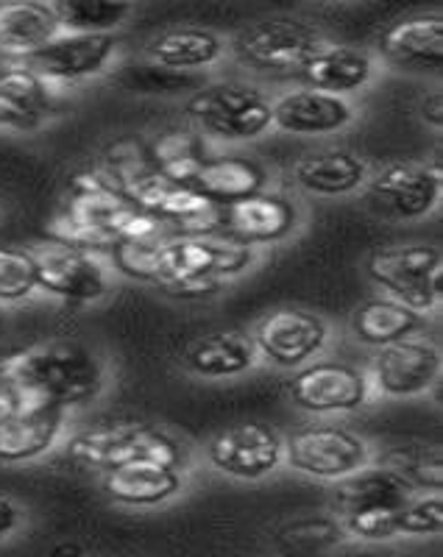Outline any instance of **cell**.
I'll return each instance as SVG.
<instances>
[{
	"label": "cell",
	"instance_id": "9a60e30c",
	"mask_svg": "<svg viewBox=\"0 0 443 557\" xmlns=\"http://www.w3.org/2000/svg\"><path fill=\"white\" fill-rule=\"evenodd\" d=\"M121 51L118 37H98V34H59L42 51L23 59L26 67L53 82L57 87L70 89L76 84L109 73Z\"/></svg>",
	"mask_w": 443,
	"mask_h": 557
},
{
	"label": "cell",
	"instance_id": "7c38bea8",
	"mask_svg": "<svg viewBox=\"0 0 443 557\" xmlns=\"http://www.w3.org/2000/svg\"><path fill=\"white\" fill-rule=\"evenodd\" d=\"M287 396L293 407L307 416H346L374 399L366 368L330 357H318L310 366L298 368L287 385Z\"/></svg>",
	"mask_w": 443,
	"mask_h": 557
},
{
	"label": "cell",
	"instance_id": "7402d4cb",
	"mask_svg": "<svg viewBox=\"0 0 443 557\" xmlns=\"http://www.w3.org/2000/svg\"><path fill=\"white\" fill-rule=\"evenodd\" d=\"M184 368L201 380H237L260 366V351L251 335L237 330L209 332L187 343L182 351Z\"/></svg>",
	"mask_w": 443,
	"mask_h": 557
},
{
	"label": "cell",
	"instance_id": "8d00e7d4",
	"mask_svg": "<svg viewBox=\"0 0 443 557\" xmlns=\"http://www.w3.org/2000/svg\"><path fill=\"white\" fill-rule=\"evenodd\" d=\"M0 128H9V132H34L37 123H32L23 112L12 107L7 98L0 96Z\"/></svg>",
	"mask_w": 443,
	"mask_h": 557
},
{
	"label": "cell",
	"instance_id": "cb8c5ba5",
	"mask_svg": "<svg viewBox=\"0 0 443 557\" xmlns=\"http://www.w3.org/2000/svg\"><path fill=\"white\" fill-rule=\"evenodd\" d=\"M193 190L207 196L218 207L243 201L268 187V171L251 157L209 153L190 182Z\"/></svg>",
	"mask_w": 443,
	"mask_h": 557
},
{
	"label": "cell",
	"instance_id": "f35d334b",
	"mask_svg": "<svg viewBox=\"0 0 443 557\" xmlns=\"http://www.w3.org/2000/svg\"><path fill=\"white\" fill-rule=\"evenodd\" d=\"M17 405H20V393L14 391V387L9 385L3 376H0V418L9 416V412H12Z\"/></svg>",
	"mask_w": 443,
	"mask_h": 557
},
{
	"label": "cell",
	"instance_id": "ab89813d",
	"mask_svg": "<svg viewBox=\"0 0 443 557\" xmlns=\"http://www.w3.org/2000/svg\"><path fill=\"white\" fill-rule=\"evenodd\" d=\"M17 62L20 59H14L7 48H0V76H3V73H9V70H12Z\"/></svg>",
	"mask_w": 443,
	"mask_h": 557
},
{
	"label": "cell",
	"instance_id": "277c9868",
	"mask_svg": "<svg viewBox=\"0 0 443 557\" xmlns=\"http://www.w3.org/2000/svg\"><path fill=\"white\" fill-rule=\"evenodd\" d=\"M184 114L207 143L243 146L273 128L271 96L248 82L204 84L184 101Z\"/></svg>",
	"mask_w": 443,
	"mask_h": 557
},
{
	"label": "cell",
	"instance_id": "ac0fdd59",
	"mask_svg": "<svg viewBox=\"0 0 443 557\" xmlns=\"http://www.w3.org/2000/svg\"><path fill=\"white\" fill-rule=\"evenodd\" d=\"M273 128L293 137H330L357 121V107L348 98L312 87H293L271 98Z\"/></svg>",
	"mask_w": 443,
	"mask_h": 557
},
{
	"label": "cell",
	"instance_id": "e0dca14e",
	"mask_svg": "<svg viewBox=\"0 0 443 557\" xmlns=\"http://www.w3.org/2000/svg\"><path fill=\"white\" fill-rule=\"evenodd\" d=\"M298 221H302V212L285 193L262 190L221 207V235L254 251L287 240L298 228Z\"/></svg>",
	"mask_w": 443,
	"mask_h": 557
},
{
	"label": "cell",
	"instance_id": "7a4b0ae2",
	"mask_svg": "<svg viewBox=\"0 0 443 557\" xmlns=\"http://www.w3.org/2000/svg\"><path fill=\"white\" fill-rule=\"evenodd\" d=\"M162 235L168 228L134 207L101 168L73 176L67 198L51 221V240L96 253Z\"/></svg>",
	"mask_w": 443,
	"mask_h": 557
},
{
	"label": "cell",
	"instance_id": "ffe728a7",
	"mask_svg": "<svg viewBox=\"0 0 443 557\" xmlns=\"http://www.w3.org/2000/svg\"><path fill=\"white\" fill-rule=\"evenodd\" d=\"M371 165L348 148H323L298 157L291 178L298 190L316 198H348L366 190Z\"/></svg>",
	"mask_w": 443,
	"mask_h": 557
},
{
	"label": "cell",
	"instance_id": "d6a6232c",
	"mask_svg": "<svg viewBox=\"0 0 443 557\" xmlns=\"http://www.w3.org/2000/svg\"><path fill=\"white\" fill-rule=\"evenodd\" d=\"M39 293V265L34 248L0 246V307L23 305Z\"/></svg>",
	"mask_w": 443,
	"mask_h": 557
},
{
	"label": "cell",
	"instance_id": "8fae6325",
	"mask_svg": "<svg viewBox=\"0 0 443 557\" xmlns=\"http://www.w3.org/2000/svg\"><path fill=\"white\" fill-rule=\"evenodd\" d=\"M39 293L67 305H98L114 290V268L103 253L48 240L34 248Z\"/></svg>",
	"mask_w": 443,
	"mask_h": 557
},
{
	"label": "cell",
	"instance_id": "d6986e66",
	"mask_svg": "<svg viewBox=\"0 0 443 557\" xmlns=\"http://www.w3.org/2000/svg\"><path fill=\"white\" fill-rule=\"evenodd\" d=\"M443 59V14L416 12L396 20L380 37V62L407 73H438Z\"/></svg>",
	"mask_w": 443,
	"mask_h": 557
},
{
	"label": "cell",
	"instance_id": "1f68e13d",
	"mask_svg": "<svg viewBox=\"0 0 443 557\" xmlns=\"http://www.w3.org/2000/svg\"><path fill=\"white\" fill-rule=\"evenodd\" d=\"M380 462L396 471L416 494H438L443 487V460L438 446H399Z\"/></svg>",
	"mask_w": 443,
	"mask_h": 557
},
{
	"label": "cell",
	"instance_id": "9c48e42d",
	"mask_svg": "<svg viewBox=\"0 0 443 557\" xmlns=\"http://www.w3.org/2000/svg\"><path fill=\"white\" fill-rule=\"evenodd\" d=\"M374 399L410 401L432 393L443 374L441 343L418 332L377 348L371 368H366Z\"/></svg>",
	"mask_w": 443,
	"mask_h": 557
},
{
	"label": "cell",
	"instance_id": "4fadbf2b",
	"mask_svg": "<svg viewBox=\"0 0 443 557\" xmlns=\"http://www.w3.org/2000/svg\"><path fill=\"white\" fill-rule=\"evenodd\" d=\"M366 193L377 209L393 221H421L430 218L443 198L441 168L430 162L399 159L371 171Z\"/></svg>",
	"mask_w": 443,
	"mask_h": 557
},
{
	"label": "cell",
	"instance_id": "4316f807",
	"mask_svg": "<svg viewBox=\"0 0 443 557\" xmlns=\"http://www.w3.org/2000/svg\"><path fill=\"white\" fill-rule=\"evenodd\" d=\"M410 496H416V491L380 460H374L357 474L346 476V480L335 482V491H332L337 516L366 510V507L405 505Z\"/></svg>",
	"mask_w": 443,
	"mask_h": 557
},
{
	"label": "cell",
	"instance_id": "44dd1931",
	"mask_svg": "<svg viewBox=\"0 0 443 557\" xmlns=\"http://www.w3.org/2000/svg\"><path fill=\"white\" fill-rule=\"evenodd\" d=\"M382 62L374 51L368 48H357V45H343L330 39L321 51L307 62L302 70V84L321 92H332V96L348 98L360 92V89L371 87L380 76Z\"/></svg>",
	"mask_w": 443,
	"mask_h": 557
},
{
	"label": "cell",
	"instance_id": "e575fe53",
	"mask_svg": "<svg viewBox=\"0 0 443 557\" xmlns=\"http://www.w3.org/2000/svg\"><path fill=\"white\" fill-rule=\"evenodd\" d=\"M443 530V496L416 494L402 507V539H430Z\"/></svg>",
	"mask_w": 443,
	"mask_h": 557
},
{
	"label": "cell",
	"instance_id": "d4e9b609",
	"mask_svg": "<svg viewBox=\"0 0 443 557\" xmlns=\"http://www.w3.org/2000/svg\"><path fill=\"white\" fill-rule=\"evenodd\" d=\"M187 485L184 469L139 462L128 469H118L103 474V491L109 499L121 507H157L176 499Z\"/></svg>",
	"mask_w": 443,
	"mask_h": 557
},
{
	"label": "cell",
	"instance_id": "5b68a950",
	"mask_svg": "<svg viewBox=\"0 0 443 557\" xmlns=\"http://www.w3.org/2000/svg\"><path fill=\"white\" fill-rule=\"evenodd\" d=\"M64 455L93 471H118L139 462L187 469V451L171 432L151 424H107L64 437Z\"/></svg>",
	"mask_w": 443,
	"mask_h": 557
},
{
	"label": "cell",
	"instance_id": "603a6c76",
	"mask_svg": "<svg viewBox=\"0 0 443 557\" xmlns=\"http://www.w3.org/2000/svg\"><path fill=\"white\" fill-rule=\"evenodd\" d=\"M229 53L226 37L212 28L182 26L162 32L146 45L148 64L168 73H196L223 62Z\"/></svg>",
	"mask_w": 443,
	"mask_h": 557
},
{
	"label": "cell",
	"instance_id": "484cf974",
	"mask_svg": "<svg viewBox=\"0 0 443 557\" xmlns=\"http://www.w3.org/2000/svg\"><path fill=\"white\" fill-rule=\"evenodd\" d=\"M62 34L53 3L45 0H9L0 3V48L14 59H28Z\"/></svg>",
	"mask_w": 443,
	"mask_h": 557
},
{
	"label": "cell",
	"instance_id": "ba28073f",
	"mask_svg": "<svg viewBox=\"0 0 443 557\" xmlns=\"http://www.w3.org/2000/svg\"><path fill=\"white\" fill-rule=\"evenodd\" d=\"M377 460L360 432L341 424H307L285 437V466L321 482H341Z\"/></svg>",
	"mask_w": 443,
	"mask_h": 557
},
{
	"label": "cell",
	"instance_id": "6da1fadb",
	"mask_svg": "<svg viewBox=\"0 0 443 557\" xmlns=\"http://www.w3.org/2000/svg\"><path fill=\"white\" fill-rule=\"evenodd\" d=\"M112 268L171 296L198 298L218 293L257 265V251L226 235H168L118 246Z\"/></svg>",
	"mask_w": 443,
	"mask_h": 557
},
{
	"label": "cell",
	"instance_id": "74e56055",
	"mask_svg": "<svg viewBox=\"0 0 443 557\" xmlns=\"http://www.w3.org/2000/svg\"><path fill=\"white\" fill-rule=\"evenodd\" d=\"M421 117H424L427 126H432L435 132H441V126H443V92L441 89H432V92H427L424 101H421Z\"/></svg>",
	"mask_w": 443,
	"mask_h": 557
},
{
	"label": "cell",
	"instance_id": "3957f363",
	"mask_svg": "<svg viewBox=\"0 0 443 557\" xmlns=\"http://www.w3.org/2000/svg\"><path fill=\"white\" fill-rule=\"evenodd\" d=\"M0 376L32 401H45L73 412L103 396L109 385L107 360L96 348L70 337L34 343L0 360Z\"/></svg>",
	"mask_w": 443,
	"mask_h": 557
},
{
	"label": "cell",
	"instance_id": "d590c367",
	"mask_svg": "<svg viewBox=\"0 0 443 557\" xmlns=\"http://www.w3.org/2000/svg\"><path fill=\"white\" fill-rule=\"evenodd\" d=\"M26 524V507L20 505L14 496L0 494V544L14 539Z\"/></svg>",
	"mask_w": 443,
	"mask_h": 557
},
{
	"label": "cell",
	"instance_id": "836d02e7",
	"mask_svg": "<svg viewBox=\"0 0 443 557\" xmlns=\"http://www.w3.org/2000/svg\"><path fill=\"white\" fill-rule=\"evenodd\" d=\"M402 507L405 505L366 507V510L337 516V524L348 539H357L362 544H382V541L402 539Z\"/></svg>",
	"mask_w": 443,
	"mask_h": 557
},
{
	"label": "cell",
	"instance_id": "f546056e",
	"mask_svg": "<svg viewBox=\"0 0 443 557\" xmlns=\"http://www.w3.org/2000/svg\"><path fill=\"white\" fill-rule=\"evenodd\" d=\"M64 34H98V37H118L128 20L137 14L134 3L118 0H59L53 3Z\"/></svg>",
	"mask_w": 443,
	"mask_h": 557
},
{
	"label": "cell",
	"instance_id": "52a82bcc",
	"mask_svg": "<svg viewBox=\"0 0 443 557\" xmlns=\"http://www.w3.org/2000/svg\"><path fill=\"white\" fill-rule=\"evenodd\" d=\"M368 278L416 315H438L443 301V251L435 243H399L368 253Z\"/></svg>",
	"mask_w": 443,
	"mask_h": 557
},
{
	"label": "cell",
	"instance_id": "83f0119b",
	"mask_svg": "<svg viewBox=\"0 0 443 557\" xmlns=\"http://www.w3.org/2000/svg\"><path fill=\"white\" fill-rule=\"evenodd\" d=\"M427 318L416 315L410 307L399 305L391 296H371L355 307L352 312V335L362 343V346L382 348L387 343H396L402 337L418 335L424 332Z\"/></svg>",
	"mask_w": 443,
	"mask_h": 557
},
{
	"label": "cell",
	"instance_id": "f1b7e54d",
	"mask_svg": "<svg viewBox=\"0 0 443 557\" xmlns=\"http://www.w3.org/2000/svg\"><path fill=\"white\" fill-rule=\"evenodd\" d=\"M64 92L67 89L57 87L23 62H17L9 73L0 76V96L7 98L17 112L26 114L28 121L37 123V128L62 109Z\"/></svg>",
	"mask_w": 443,
	"mask_h": 557
},
{
	"label": "cell",
	"instance_id": "2e32d148",
	"mask_svg": "<svg viewBox=\"0 0 443 557\" xmlns=\"http://www.w3.org/2000/svg\"><path fill=\"white\" fill-rule=\"evenodd\" d=\"M70 410L20 396V405L0 418V466H26L42 460L64 444Z\"/></svg>",
	"mask_w": 443,
	"mask_h": 557
},
{
	"label": "cell",
	"instance_id": "8992f818",
	"mask_svg": "<svg viewBox=\"0 0 443 557\" xmlns=\"http://www.w3.org/2000/svg\"><path fill=\"white\" fill-rule=\"evenodd\" d=\"M327 42L330 37L307 20L268 17L237 32L229 53H235L237 62L257 76L298 78Z\"/></svg>",
	"mask_w": 443,
	"mask_h": 557
},
{
	"label": "cell",
	"instance_id": "4dcf8cb0",
	"mask_svg": "<svg viewBox=\"0 0 443 557\" xmlns=\"http://www.w3.org/2000/svg\"><path fill=\"white\" fill-rule=\"evenodd\" d=\"M207 146L209 143L196 128H187V132L179 128V132L159 134L148 148V159L162 176L179 184H190L204 159L209 157Z\"/></svg>",
	"mask_w": 443,
	"mask_h": 557
},
{
	"label": "cell",
	"instance_id": "60d3db41",
	"mask_svg": "<svg viewBox=\"0 0 443 557\" xmlns=\"http://www.w3.org/2000/svg\"><path fill=\"white\" fill-rule=\"evenodd\" d=\"M7 330V315H3V307H0V335Z\"/></svg>",
	"mask_w": 443,
	"mask_h": 557
},
{
	"label": "cell",
	"instance_id": "30bf717a",
	"mask_svg": "<svg viewBox=\"0 0 443 557\" xmlns=\"http://www.w3.org/2000/svg\"><path fill=\"white\" fill-rule=\"evenodd\" d=\"M262 362L298 371L310 366L332 343V323L305 307H279L254 323L248 332Z\"/></svg>",
	"mask_w": 443,
	"mask_h": 557
},
{
	"label": "cell",
	"instance_id": "5bb4252c",
	"mask_svg": "<svg viewBox=\"0 0 443 557\" xmlns=\"http://www.w3.org/2000/svg\"><path fill=\"white\" fill-rule=\"evenodd\" d=\"M204 455L218 474L257 482L285 466V435L271 424L246 421L209 437Z\"/></svg>",
	"mask_w": 443,
	"mask_h": 557
}]
</instances>
